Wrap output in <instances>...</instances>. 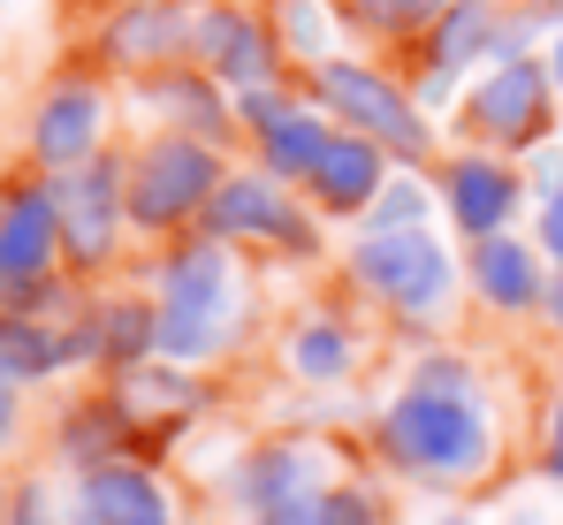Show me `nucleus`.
<instances>
[{
    "mask_svg": "<svg viewBox=\"0 0 563 525\" xmlns=\"http://www.w3.org/2000/svg\"><path fill=\"white\" fill-rule=\"evenodd\" d=\"M312 190H320V206H335V214L374 206L380 198V145H366V138H328V153H320V168H312Z\"/></svg>",
    "mask_w": 563,
    "mask_h": 525,
    "instance_id": "nucleus-17",
    "label": "nucleus"
},
{
    "mask_svg": "<svg viewBox=\"0 0 563 525\" xmlns=\"http://www.w3.org/2000/svg\"><path fill=\"white\" fill-rule=\"evenodd\" d=\"M85 525H176V518H168V503H161V488L145 472L99 464L85 480Z\"/></svg>",
    "mask_w": 563,
    "mask_h": 525,
    "instance_id": "nucleus-16",
    "label": "nucleus"
},
{
    "mask_svg": "<svg viewBox=\"0 0 563 525\" xmlns=\"http://www.w3.org/2000/svg\"><path fill=\"white\" fill-rule=\"evenodd\" d=\"M8 427H15V389H8V373H0V441H8Z\"/></svg>",
    "mask_w": 563,
    "mask_h": 525,
    "instance_id": "nucleus-28",
    "label": "nucleus"
},
{
    "mask_svg": "<svg viewBox=\"0 0 563 525\" xmlns=\"http://www.w3.org/2000/svg\"><path fill=\"white\" fill-rule=\"evenodd\" d=\"M289 358H297V373H305V381H335V373L351 365V343H343V328H328V320H320V328H305V336L289 343Z\"/></svg>",
    "mask_w": 563,
    "mask_h": 525,
    "instance_id": "nucleus-21",
    "label": "nucleus"
},
{
    "mask_svg": "<svg viewBox=\"0 0 563 525\" xmlns=\"http://www.w3.org/2000/svg\"><path fill=\"white\" fill-rule=\"evenodd\" d=\"M450 525H457V518H450Z\"/></svg>",
    "mask_w": 563,
    "mask_h": 525,
    "instance_id": "nucleus-32",
    "label": "nucleus"
},
{
    "mask_svg": "<svg viewBox=\"0 0 563 525\" xmlns=\"http://www.w3.org/2000/svg\"><path fill=\"white\" fill-rule=\"evenodd\" d=\"M549 69H556V85H563V39H556V62H549Z\"/></svg>",
    "mask_w": 563,
    "mask_h": 525,
    "instance_id": "nucleus-30",
    "label": "nucleus"
},
{
    "mask_svg": "<svg viewBox=\"0 0 563 525\" xmlns=\"http://www.w3.org/2000/svg\"><path fill=\"white\" fill-rule=\"evenodd\" d=\"M312 91H320L335 114H351V130H358L366 145H380V153H404V161H419V153H427V122L404 107V91H388L380 77H366L358 62H320Z\"/></svg>",
    "mask_w": 563,
    "mask_h": 525,
    "instance_id": "nucleus-4",
    "label": "nucleus"
},
{
    "mask_svg": "<svg viewBox=\"0 0 563 525\" xmlns=\"http://www.w3.org/2000/svg\"><path fill=\"white\" fill-rule=\"evenodd\" d=\"M358 274L374 282V297H388L404 320H434L450 305V252L427 229H374L358 244Z\"/></svg>",
    "mask_w": 563,
    "mask_h": 525,
    "instance_id": "nucleus-3",
    "label": "nucleus"
},
{
    "mask_svg": "<svg viewBox=\"0 0 563 525\" xmlns=\"http://www.w3.org/2000/svg\"><path fill=\"white\" fill-rule=\"evenodd\" d=\"M54 206H62V244L69 260H107L114 244V221L130 214V175L107 168V161H85L54 183Z\"/></svg>",
    "mask_w": 563,
    "mask_h": 525,
    "instance_id": "nucleus-7",
    "label": "nucleus"
},
{
    "mask_svg": "<svg viewBox=\"0 0 563 525\" xmlns=\"http://www.w3.org/2000/svg\"><path fill=\"white\" fill-rule=\"evenodd\" d=\"M541 244L563 260V175L549 183V206H541Z\"/></svg>",
    "mask_w": 563,
    "mask_h": 525,
    "instance_id": "nucleus-26",
    "label": "nucleus"
},
{
    "mask_svg": "<svg viewBox=\"0 0 563 525\" xmlns=\"http://www.w3.org/2000/svg\"><path fill=\"white\" fill-rule=\"evenodd\" d=\"M92 138H99V99H92L85 85L54 91V99L38 107V130H31V145H38V161H46V168H85Z\"/></svg>",
    "mask_w": 563,
    "mask_h": 525,
    "instance_id": "nucleus-15",
    "label": "nucleus"
},
{
    "mask_svg": "<svg viewBox=\"0 0 563 525\" xmlns=\"http://www.w3.org/2000/svg\"><path fill=\"white\" fill-rule=\"evenodd\" d=\"M244 122L260 130L267 168H275V175H312V168H320V153H328L320 114L289 107V99H275V91H244Z\"/></svg>",
    "mask_w": 563,
    "mask_h": 525,
    "instance_id": "nucleus-12",
    "label": "nucleus"
},
{
    "mask_svg": "<svg viewBox=\"0 0 563 525\" xmlns=\"http://www.w3.org/2000/svg\"><path fill=\"white\" fill-rule=\"evenodd\" d=\"M130 8H168V0H130Z\"/></svg>",
    "mask_w": 563,
    "mask_h": 525,
    "instance_id": "nucleus-31",
    "label": "nucleus"
},
{
    "mask_svg": "<svg viewBox=\"0 0 563 525\" xmlns=\"http://www.w3.org/2000/svg\"><path fill=\"white\" fill-rule=\"evenodd\" d=\"M62 252V206L54 190H8L0 198V282H38Z\"/></svg>",
    "mask_w": 563,
    "mask_h": 525,
    "instance_id": "nucleus-10",
    "label": "nucleus"
},
{
    "mask_svg": "<svg viewBox=\"0 0 563 525\" xmlns=\"http://www.w3.org/2000/svg\"><path fill=\"white\" fill-rule=\"evenodd\" d=\"M145 343H161V313H145V305H114V313L92 328V350L122 358V365H130Z\"/></svg>",
    "mask_w": 563,
    "mask_h": 525,
    "instance_id": "nucleus-20",
    "label": "nucleus"
},
{
    "mask_svg": "<svg viewBox=\"0 0 563 525\" xmlns=\"http://www.w3.org/2000/svg\"><path fill=\"white\" fill-rule=\"evenodd\" d=\"M549 313H556V320H563V274H556V289H549Z\"/></svg>",
    "mask_w": 563,
    "mask_h": 525,
    "instance_id": "nucleus-29",
    "label": "nucleus"
},
{
    "mask_svg": "<svg viewBox=\"0 0 563 525\" xmlns=\"http://www.w3.org/2000/svg\"><path fill=\"white\" fill-rule=\"evenodd\" d=\"M510 206H518V175L510 168H495V161H457L450 168V214H457V229H472L479 244L503 237Z\"/></svg>",
    "mask_w": 563,
    "mask_h": 525,
    "instance_id": "nucleus-14",
    "label": "nucleus"
},
{
    "mask_svg": "<svg viewBox=\"0 0 563 525\" xmlns=\"http://www.w3.org/2000/svg\"><path fill=\"white\" fill-rule=\"evenodd\" d=\"M358 23H374V31H411V23H442V8L450 0H343Z\"/></svg>",
    "mask_w": 563,
    "mask_h": 525,
    "instance_id": "nucleus-22",
    "label": "nucleus"
},
{
    "mask_svg": "<svg viewBox=\"0 0 563 525\" xmlns=\"http://www.w3.org/2000/svg\"><path fill=\"white\" fill-rule=\"evenodd\" d=\"M472 282H479V297L503 305V313H518V305L541 297V266H533V252H526L518 237H487V244L472 252Z\"/></svg>",
    "mask_w": 563,
    "mask_h": 525,
    "instance_id": "nucleus-18",
    "label": "nucleus"
},
{
    "mask_svg": "<svg viewBox=\"0 0 563 525\" xmlns=\"http://www.w3.org/2000/svg\"><path fill=\"white\" fill-rule=\"evenodd\" d=\"M380 441H388V457H396V464L434 472V480H465V472H479V464H487V412H479L472 373L457 365V358L419 365L411 396H396V404H388Z\"/></svg>",
    "mask_w": 563,
    "mask_h": 525,
    "instance_id": "nucleus-1",
    "label": "nucleus"
},
{
    "mask_svg": "<svg viewBox=\"0 0 563 525\" xmlns=\"http://www.w3.org/2000/svg\"><path fill=\"white\" fill-rule=\"evenodd\" d=\"M213 229H221V237H275L289 252L312 244V221L275 190V175H229V183L213 190Z\"/></svg>",
    "mask_w": 563,
    "mask_h": 525,
    "instance_id": "nucleus-9",
    "label": "nucleus"
},
{
    "mask_svg": "<svg viewBox=\"0 0 563 525\" xmlns=\"http://www.w3.org/2000/svg\"><path fill=\"white\" fill-rule=\"evenodd\" d=\"M312 525H374V503H366V495H351V488H320Z\"/></svg>",
    "mask_w": 563,
    "mask_h": 525,
    "instance_id": "nucleus-25",
    "label": "nucleus"
},
{
    "mask_svg": "<svg viewBox=\"0 0 563 525\" xmlns=\"http://www.w3.org/2000/svg\"><path fill=\"white\" fill-rule=\"evenodd\" d=\"M472 130L479 138H495V145H533L541 130H549V69L533 62V54H518V62H495L479 85H472Z\"/></svg>",
    "mask_w": 563,
    "mask_h": 525,
    "instance_id": "nucleus-6",
    "label": "nucleus"
},
{
    "mask_svg": "<svg viewBox=\"0 0 563 525\" xmlns=\"http://www.w3.org/2000/svg\"><path fill=\"white\" fill-rule=\"evenodd\" d=\"M312 495H320V464H312V449H297V441L260 449L252 472H244V503L260 511V525L282 518V511H297V503H312Z\"/></svg>",
    "mask_w": 563,
    "mask_h": 525,
    "instance_id": "nucleus-13",
    "label": "nucleus"
},
{
    "mask_svg": "<svg viewBox=\"0 0 563 525\" xmlns=\"http://www.w3.org/2000/svg\"><path fill=\"white\" fill-rule=\"evenodd\" d=\"M236 328V266L221 244H190L168 260L161 282V350L168 358H213Z\"/></svg>",
    "mask_w": 563,
    "mask_h": 525,
    "instance_id": "nucleus-2",
    "label": "nucleus"
},
{
    "mask_svg": "<svg viewBox=\"0 0 563 525\" xmlns=\"http://www.w3.org/2000/svg\"><path fill=\"white\" fill-rule=\"evenodd\" d=\"M190 46L206 54L213 77H229L236 91H267V85H275V39H267L244 8H198Z\"/></svg>",
    "mask_w": 563,
    "mask_h": 525,
    "instance_id": "nucleus-8",
    "label": "nucleus"
},
{
    "mask_svg": "<svg viewBox=\"0 0 563 525\" xmlns=\"http://www.w3.org/2000/svg\"><path fill=\"white\" fill-rule=\"evenodd\" d=\"M213 190H221L213 153L190 145V138H161V145L130 168V221L168 229V221H184L190 206H213Z\"/></svg>",
    "mask_w": 563,
    "mask_h": 525,
    "instance_id": "nucleus-5",
    "label": "nucleus"
},
{
    "mask_svg": "<svg viewBox=\"0 0 563 525\" xmlns=\"http://www.w3.org/2000/svg\"><path fill=\"white\" fill-rule=\"evenodd\" d=\"M289 46L312 62V54H328V15H320V0H289Z\"/></svg>",
    "mask_w": 563,
    "mask_h": 525,
    "instance_id": "nucleus-24",
    "label": "nucleus"
},
{
    "mask_svg": "<svg viewBox=\"0 0 563 525\" xmlns=\"http://www.w3.org/2000/svg\"><path fill=\"white\" fill-rule=\"evenodd\" d=\"M495 46H503V8L495 0H450L434 23V46H427V99H450L457 69L479 54L495 62Z\"/></svg>",
    "mask_w": 563,
    "mask_h": 525,
    "instance_id": "nucleus-11",
    "label": "nucleus"
},
{
    "mask_svg": "<svg viewBox=\"0 0 563 525\" xmlns=\"http://www.w3.org/2000/svg\"><path fill=\"white\" fill-rule=\"evenodd\" d=\"M419 206H427L419 183H388L374 198V229H419Z\"/></svg>",
    "mask_w": 563,
    "mask_h": 525,
    "instance_id": "nucleus-23",
    "label": "nucleus"
},
{
    "mask_svg": "<svg viewBox=\"0 0 563 525\" xmlns=\"http://www.w3.org/2000/svg\"><path fill=\"white\" fill-rule=\"evenodd\" d=\"M190 31H198V15H184L176 0H168V8H130V15L107 31V54H114V62H161V54L190 46Z\"/></svg>",
    "mask_w": 563,
    "mask_h": 525,
    "instance_id": "nucleus-19",
    "label": "nucleus"
},
{
    "mask_svg": "<svg viewBox=\"0 0 563 525\" xmlns=\"http://www.w3.org/2000/svg\"><path fill=\"white\" fill-rule=\"evenodd\" d=\"M549 472L563 480V396H556V419H549Z\"/></svg>",
    "mask_w": 563,
    "mask_h": 525,
    "instance_id": "nucleus-27",
    "label": "nucleus"
}]
</instances>
